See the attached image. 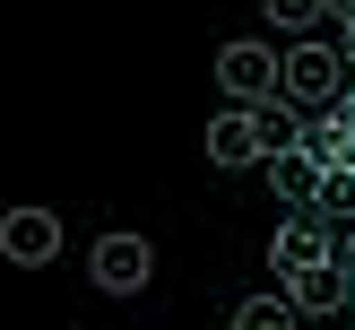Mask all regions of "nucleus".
I'll list each match as a JSON object with an SVG mask.
<instances>
[{"label":"nucleus","mask_w":355,"mask_h":330,"mask_svg":"<svg viewBox=\"0 0 355 330\" xmlns=\"http://www.w3.org/2000/svg\"><path fill=\"white\" fill-rule=\"evenodd\" d=\"M347 87H355V61H347V52L312 44V35H304V44L286 52V96L304 104V113H321V104H338Z\"/></svg>","instance_id":"f257e3e1"},{"label":"nucleus","mask_w":355,"mask_h":330,"mask_svg":"<svg viewBox=\"0 0 355 330\" xmlns=\"http://www.w3.org/2000/svg\"><path fill=\"white\" fill-rule=\"evenodd\" d=\"M217 87H225L234 104H269V96H286V52H260L252 35H243V44L217 52Z\"/></svg>","instance_id":"f03ea898"},{"label":"nucleus","mask_w":355,"mask_h":330,"mask_svg":"<svg viewBox=\"0 0 355 330\" xmlns=\"http://www.w3.org/2000/svg\"><path fill=\"white\" fill-rule=\"evenodd\" d=\"M87 270H96V287H104V295H139V287L156 278V252H148V235H104Z\"/></svg>","instance_id":"7ed1b4c3"},{"label":"nucleus","mask_w":355,"mask_h":330,"mask_svg":"<svg viewBox=\"0 0 355 330\" xmlns=\"http://www.w3.org/2000/svg\"><path fill=\"white\" fill-rule=\"evenodd\" d=\"M338 252V235H329V217L321 208H295L286 226H277V243H269V261H277V278H295V270H312V261H329Z\"/></svg>","instance_id":"20e7f679"},{"label":"nucleus","mask_w":355,"mask_h":330,"mask_svg":"<svg viewBox=\"0 0 355 330\" xmlns=\"http://www.w3.org/2000/svg\"><path fill=\"white\" fill-rule=\"evenodd\" d=\"M208 165H269V148H260V104H225V113L208 122Z\"/></svg>","instance_id":"39448f33"},{"label":"nucleus","mask_w":355,"mask_h":330,"mask_svg":"<svg viewBox=\"0 0 355 330\" xmlns=\"http://www.w3.org/2000/svg\"><path fill=\"white\" fill-rule=\"evenodd\" d=\"M0 252H9L17 270H44V261L61 252V217H52V208H9V226H0Z\"/></svg>","instance_id":"423d86ee"},{"label":"nucleus","mask_w":355,"mask_h":330,"mask_svg":"<svg viewBox=\"0 0 355 330\" xmlns=\"http://www.w3.org/2000/svg\"><path fill=\"white\" fill-rule=\"evenodd\" d=\"M269 183H277V200H286V208H321V156H304V148L269 156Z\"/></svg>","instance_id":"0eeeda50"},{"label":"nucleus","mask_w":355,"mask_h":330,"mask_svg":"<svg viewBox=\"0 0 355 330\" xmlns=\"http://www.w3.org/2000/svg\"><path fill=\"white\" fill-rule=\"evenodd\" d=\"M286 295H295L304 313H338V304H347V270H338V252L312 261V270H295V278H286Z\"/></svg>","instance_id":"6e6552de"},{"label":"nucleus","mask_w":355,"mask_h":330,"mask_svg":"<svg viewBox=\"0 0 355 330\" xmlns=\"http://www.w3.org/2000/svg\"><path fill=\"white\" fill-rule=\"evenodd\" d=\"M295 313H304V304H295L286 287H277V295H243V304H234V330H295Z\"/></svg>","instance_id":"1a4fd4ad"},{"label":"nucleus","mask_w":355,"mask_h":330,"mask_svg":"<svg viewBox=\"0 0 355 330\" xmlns=\"http://www.w3.org/2000/svg\"><path fill=\"white\" fill-rule=\"evenodd\" d=\"M260 9H269V26H286V35H312L329 17V0H260Z\"/></svg>","instance_id":"9d476101"},{"label":"nucleus","mask_w":355,"mask_h":330,"mask_svg":"<svg viewBox=\"0 0 355 330\" xmlns=\"http://www.w3.org/2000/svg\"><path fill=\"white\" fill-rule=\"evenodd\" d=\"M338 270L355 278V226H347V235H338Z\"/></svg>","instance_id":"9b49d317"},{"label":"nucleus","mask_w":355,"mask_h":330,"mask_svg":"<svg viewBox=\"0 0 355 330\" xmlns=\"http://www.w3.org/2000/svg\"><path fill=\"white\" fill-rule=\"evenodd\" d=\"M329 26H355V0H329Z\"/></svg>","instance_id":"f8f14e48"},{"label":"nucleus","mask_w":355,"mask_h":330,"mask_svg":"<svg viewBox=\"0 0 355 330\" xmlns=\"http://www.w3.org/2000/svg\"><path fill=\"white\" fill-rule=\"evenodd\" d=\"M338 35H347V61H355V26H338Z\"/></svg>","instance_id":"ddd939ff"}]
</instances>
